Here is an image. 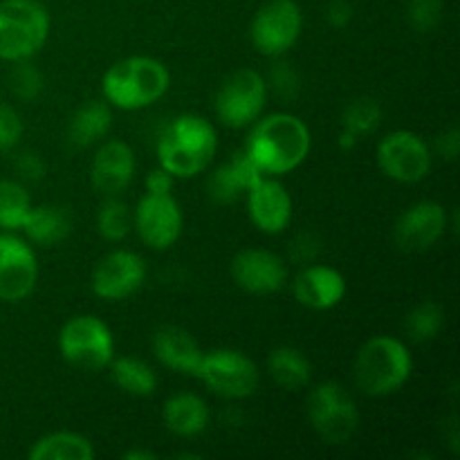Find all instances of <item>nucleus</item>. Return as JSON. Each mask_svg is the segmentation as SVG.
I'll use <instances>...</instances> for the list:
<instances>
[{"label": "nucleus", "mask_w": 460, "mask_h": 460, "mask_svg": "<svg viewBox=\"0 0 460 460\" xmlns=\"http://www.w3.org/2000/svg\"><path fill=\"white\" fill-rule=\"evenodd\" d=\"M304 31V13L295 0H268L250 25L252 45L259 54L279 58L290 52Z\"/></svg>", "instance_id": "9d476101"}, {"label": "nucleus", "mask_w": 460, "mask_h": 460, "mask_svg": "<svg viewBox=\"0 0 460 460\" xmlns=\"http://www.w3.org/2000/svg\"><path fill=\"white\" fill-rule=\"evenodd\" d=\"M376 160L382 173L394 182L416 184L429 175L434 153L425 137L413 130H394L380 139Z\"/></svg>", "instance_id": "9b49d317"}, {"label": "nucleus", "mask_w": 460, "mask_h": 460, "mask_svg": "<svg viewBox=\"0 0 460 460\" xmlns=\"http://www.w3.org/2000/svg\"><path fill=\"white\" fill-rule=\"evenodd\" d=\"M443 0H409L407 18L416 31H431L443 18Z\"/></svg>", "instance_id": "473e14b6"}, {"label": "nucleus", "mask_w": 460, "mask_h": 460, "mask_svg": "<svg viewBox=\"0 0 460 460\" xmlns=\"http://www.w3.org/2000/svg\"><path fill=\"white\" fill-rule=\"evenodd\" d=\"M458 148H460V133H458L456 126L449 130H445V133H440L438 153L445 157V160H449V162L456 160Z\"/></svg>", "instance_id": "4c0bfd02"}, {"label": "nucleus", "mask_w": 460, "mask_h": 460, "mask_svg": "<svg viewBox=\"0 0 460 460\" xmlns=\"http://www.w3.org/2000/svg\"><path fill=\"white\" fill-rule=\"evenodd\" d=\"M25 126L21 115L9 103H0V153H9L21 144Z\"/></svg>", "instance_id": "72a5a7b5"}, {"label": "nucleus", "mask_w": 460, "mask_h": 460, "mask_svg": "<svg viewBox=\"0 0 460 460\" xmlns=\"http://www.w3.org/2000/svg\"><path fill=\"white\" fill-rule=\"evenodd\" d=\"M112 128V106L106 99H90L81 103L67 124V142L76 148L97 146Z\"/></svg>", "instance_id": "5701e85b"}, {"label": "nucleus", "mask_w": 460, "mask_h": 460, "mask_svg": "<svg viewBox=\"0 0 460 460\" xmlns=\"http://www.w3.org/2000/svg\"><path fill=\"white\" fill-rule=\"evenodd\" d=\"M196 377L211 394L227 400L250 398L261 382L259 367L236 349L205 350Z\"/></svg>", "instance_id": "1a4fd4ad"}, {"label": "nucleus", "mask_w": 460, "mask_h": 460, "mask_svg": "<svg viewBox=\"0 0 460 460\" xmlns=\"http://www.w3.org/2000/svg\"><path fill=\"white\" fill-rule=\"evenodd\" d=\"M124 460H155V454L144 452V449H130L124 454Z\"/></svg>", "instance_id": "ea45409f"}, {"label": "nucleus", "mask_w": 460, "mask_h": 460, "mask_svg": "<svg viewBox=\"0 0 460 460\" xmlns=\"http://www.w3.org/2000/svg\"><path fill=\"white\" fill-rule=\"evenodd\" d=\"M209 407L196 394H175L162 407V422L166 431L178 438H196L209 427Z\"/></svg>", "instance_id": "4be33fe9"}, {"label": "nucleus", "mask_w": 460, "mask_h": 460, "mask_svg": "<svg viewBox=\"0 0 460 460\" xmlns=\"http://www.w3.org/2000/svg\"><path fill=\"white\" fill-rule=\"evenodd\" d=\"M39 261L34 247L16 232H0V301L21 304L34 292Z\"/></svg>", "instance_id": "ddd939ff"}, {"label": "nucleus", "mask_w": 460, "mask_h": 460, "mask_svg": "<svg viewBox=\"0 0 460 460\" xmlns=\"http://www.w3.org/2000/svg\"><path fill=\"white\" fill-rule=\"evenodd\" d=\"M268 373L274 385L286 391H301L313 382V364L295 346H277L270 350Z\"/></svg>", "instance_id": "393cba45"}, {"label": "nucleus", "mask_w": 460, "mask_h": 460, "mask_svg": "<svg viewBox=\"0 0 460 460\" xmlns=\"http://www.w3.org/2000/svg\"><path fill=\"white\" fill-rule=\"evenodd\" d=\"M13 166H16V173H18V180H21L22 184H36L40 182V180L45 178V162L43 157L39 155V153L34 151H22L18 153L16 162H13Z\"/></svg>", "instance_id": "f704fd0d"}, {"label": "nucleus", "mask_w": 460, "mask_h": 460, "mask_svg": "<svg viewBox=\"0 0 460 460\" xmlns=\"http://www.w3.org/2000/svg\"><path fill=\"white\" fill-rule=\"evenodd\" d=\"M137 171L133 148L121 139H103L90 164V182L103 198L121 196L130 187Z\"/></svg>", "instance_id": "a211bd4d"}, {"label": "nucleus", "mask_w": 460, "mask_h": 460, "mask_svg": "<svg viewBox=\"0 0 460 460\" xmlns=\"http://www.w3.org/2000/svg\"><path fill=\"white\" fill-rule=\"evenodd\" d=\"M308 422L326 445H346L359 429V409L340 382H319L308 395Z\"/></svg>", "instance_id": "423d86ee"}, {"label": "nucleus", "mask_w": 460, "mask_h": 460, "mask_svg": "<svg viewBox=\"0 0 460 460\" xmlns=\"http://www.w3.org/2000/svg\"><path fill=\"white\" fill-rule=\"evenodd\" d=\"M413 358L398 337L376 335L364 341L353 359L355 385L371 398L394 395L411 380Z\"/></svg>", "instance_id": "20e7f679"}, {"label": "nucleus", "mask_w": 460, "mask_h": 460, "mask_svg": "<svg viewBox=\"0 0 460 460\" xmlns=\"http://www.w3.org/2000/svg\"><path fill=\"white\" fill-rule=\"evenodd\" d=\"M268 106V81L252 67L232 72L216 93L214 111L227 128H250Z\"/></svg>", "instance_id": "6e6552de"}, {"label": "nucleus", "mask_w": 460, "mask_h": 460, "mask_svg": "<svg viewBox=\"0 0 460 460\" xmlns=\"http://www.w3.org/2000/svg\"><path fill=\"white\" fill-rule=\"evenodd\" d=\"M171 85V72L160 58L128 57L112 63L102 79L103 99L119 111H142L160 102Z\"/></svg>", "instance_id": "7ed1b4c3"}, {"label": "nucleus", "mask_w": 460, "mask_h": 460, "mask_svg": "<svg viewBox=\"0 0 460 460\" xmlns=\"http://www.w3.org/2000/svg\"><path fill=\"white\" fill-rule=\"evenodd\" d=\"M218 151V133L207 117L184 112L175 117L157 137V166L175 180L193 178L207 171Z\"/></svg>", "instance_id": "f03ea898"}, {"label": "nucleus", "mask_w": 460, "mask_h": 460, "mask_svg": "<svg viewBox=\"0 0 460 460\" xmlns=\"http://www.w3.org/2000/svg\"><path fill=\"white\" fill-rule=\"evenodd\" d=\"M21 232L36 247H57L72 232V216L61 205H31Z\"/></svg>", "instance_id": "b1692460"}, {"label": "nucleus", "mask_w": 460, "mask_h": 460, "mask_svg": "<svg viewBox=\"0 0 460 460\" xmlns=\"http://www.w3.org/2000/svg\"><path fill=\"white\" fill-rule=\"evenodd\" d=\"M292 292L304 308L323 313L337 308L344 301L349 283L340 270L323 263H310L295 277Z\"/></svg>", "instance_id": "6ab92c4d"}, {"label": "nucleus", "mask_w": 460, "mask_h": 460, "mask_svg": "<svg viewBox=\"0 0 460 460\" xmlns=\"http://www.w3.org/2000/svg\"><path fill=\"white\" fill-rule=\"evenodd\" d=\"M97 232L108 243L124 241L133 232V209L119 196L106 198L97 211Z\"/></svg>", "instance_id": "c85d7f7f"}, {"label": "nucleus", "mask_w": 460, "mask_h": 460, "mask_svg": "<svg viewBox=\"0 0 460 460\" xmlns=\"http://www.w3.org/2000/svg\"><path fill=\"white\" fill-rule=\"evenodd\" d=\"M146 274L148 270L142 256L130 250H112L94 265L90 288H93L94 296L108 301V304H115V301H124L142 290Z\"/></svg>", "instance_id": "4468645a"}, {"label": "nucleus", "mask_w": 460, "mask_h": 460, "mask_svg": "<svg viewBox=\"0 0 460 460\" xmlns=\"http://www.w3.org/2000/svg\"><path fill=\"white\" fill-rule=\"evenodd\" d=\"M31 205L30 191L21 180H0V232H21Z\"/></svg>", "instance_id": "cd10ccee"}, {"label": "nucleus", "mask_w": 460, "mask_h": 460, "mask_svg": "<svg viewBox=\"0 0 460 460\" xmlns=\"http://www.w3.org/2000/svg\"><path fill=\"white\" fill-rule=\"evenodd\" d=\"M49 12L39 0H0V61L34 58L49 39Z\"/></svg>", "instance_id": "39448f33"}, {"label": "nucleus", "mask_w": 460, "mask_h": 460, "mask_svg": "<svg viewBox=\"0 0 460 460\" xmlns=\"http://www.w3.org/2000/svg\"><path fill=\"white\" fill-rule=\"evenodd\" d=\"M299 79H296V72L290 70L288 67V63H277L272 70V76H270V84L272 88H277L279 94H283V97H290V94H295L296 90H299Z\"/></svg>", "instance_id": "c9c22d12"}, {"label": "nucleus", "mask_w": 460, "mask_h": 460, "mask_svg": "<svg viewBox=\"0 0 460 460\" xmlns=\"http://www.w3.org/2000/svg\"><path fill=\"white\" fill-rule=\"evenodd\" d=\"M232 279L247 295H274L288 283V265L277 252L247 247L234 256Z\"/></svg>", "instance_id": "dca6fc26"}, {"label": "nucleus", "mask_w": 460, "mask_h": 460, "mask_svg": "<svg viewBox=\"0 0 460 460\" xmlns=\"http://www.w3.org/2000/svg\"><path fill=\"white\" fill-rule=\"evenodd\" d=\"M45 88L43 72L31 63V58H22V61H13L12 70H9V90L21 102H34L40 97Z\"/></svg>", "instance_id": "2f4dec72"}, {"label": "nucleus", "mask_w": 460, "mask_h": 460, "mask_svg": "<svg viewBox=\"0 0 460 460\" xmlns=\"http://www.w3.org/2000/svg\"><path fill=\"white\" fill-rule=\"evenodd\" d=\"M445 323V308L434 299L420 301L416 308H411V313L404 319V328H407V335L411 337L418 344H425L438 337V332L443 331Z\"/></svg>", "instance_id": "c756f323"}, {"label": "nucleus", "mask_w": 460, "mask_h": 460, "mask_svg": "<svg viewBox=\"0 0 460 460\" xmlns=\"http://www.w3.org/2000/svg\"><path fill=\"white\" fill-rule=\"evenodd\" d=\"M184 227V214L173 193H146L133 209V229L139 241L155 252H164L178 243Z\"/></svg>", "instance_id": "f8f14e48"}, {"label": "nucleus", "mask_w": 460, "mask_h": 460, "mask_svg": "<svg viewBox=\"0 0 460 460\" xmlns=\"http://www.w3.org/2000/svg\"><path fill=\"white\" fill-rule=\"evenodd\" d=\"M449 216L440 202L418 200L400 214L394 241L404 252H427L447 234Z\"/></svg>", "instance_id": "2eb2a0df"}, {"label": "nucleus", "mask_w": 460, "mask_h": 460, "mask_svg": "<svg viewBox=\"0 0 460 460\" xmlns=\"http://www.w3.org/2000/svg\"><path fill=\"white\" fill-rule=\"evenodd\" d=\"M58 353L79 371H102L115 358V337L94 314H76L58 331Z\"/></svg>", "instance_id": "0eeeda50"}, {"label": "nucleus", "mask_w": 460, "mask_h": 460, "mask_svg": "<svg viewBox=\"0 0 460 460\" xmlns=\"http://www.w3.org/2000/svg\"><path fill=\"white\" fill-rule=\"evenodd\" d=\"M382 121V108L376 99H355L349 103V108L341 115V130L349 133L350 137L364 139L367 135L376 133V128Z\"/></svg>", "instance_id": "7c9ffc66"}, {"label": "nucleus", "mask_w": 460, "mask_h": 460, "mask_svg": "<svg viewBox=\"0 0 460 460\" xmlns=\"http://www.w3.org/2000/svg\"><path fill=\"white\" fill-rule=\"evenodd\" d=\"M153 353H155L157 362L169 371L196 377L205 350L193 340L191 332L184 331V328L162 326L153 335Z\"/></svg>", "instance_id": "412c9836"}, {"label": "nucleus", "mask_w": 460, "mask_h": 460, "mask_svg": "<svg viewBox=\"0 0 460 460\" xmlns=\"http://www.w3.org/2000/svg\"><path fill=\"white\" fill-rule=\"evenodd\" d=\"M261 178H265V173L247 155L245 148H241V151L234 153L232 160L225 162L209 175L207 193L218 205H232V202L241 200Z\"/></svg>", "instance_id": "aec40b11"}, {"label": "nucleus", "mask_w": 460, "mask_h": 460, "mask_svg": "<svg viewBox=\"0 0 460 460\" xmlns=\"http://www.w3.org/2000/svg\"><path fill=\"white\" fill-rule=\"evenodd\" d=\"M310 146V128L301 117L290 112H272L265 117L261 115L250 126V135L243 148L265 175L281 178L304 164Z\"/></svg>", "instance_id": "f257e3e1"}, {"label": "nucleus", "mask_w": 460, "mask_h": 460, "mask_svg": "<svg viewBox=\"0 0 460 460\" xmlns=\"http://www.w3.org/2000/svg\"><path fill=\"white\" fill-rule=\"evenodd\" d=\"M108 371H111L112 385L119 391H124L126 395L148 398V395L155 394L157 376L151 364H146L144 359L130 358V355L117 358L115 355L112 362L108 364Z\"/></svg>", "instance_id": "a878e982"}, {"label": "nucleus", "mask_w": 460, "mask_h": 460, "mask_svg": "<svg viewBox=\"0 0 460 460\" xmlns=\"http://www.w3.org/2000/svg\"><path fill=\"white\" fill-rule=\"evenodd\" d=\"M30 460H93L94 447L85 436L75 431H52L31 445Z\"/></svg>", "instance_id": "bb28decb"}, {"label": "nucleus", "mask_w": 460, "mask_h": 460, "mask_svg": "<svg viewBox=\"0 0 460 460\" xmlns=\"http://www.w3.org/2000/svg\"><path fill=\"white\" fill-rule=\"evenodd\" d=\"M353 18V7L346 0H332L328 7V22L332 27H346Z\"/></svg>", "instance_id": "58836bf2"}, {"label": "nucleus", "mask_w": 460, "mask_h": 460, "mask_svg": "<svg viewBox=\"0 0 460 460\" xmlns=\"http://www.w3.org/2000/svg\"><path fill=\"white\" fill-rule=\"evenodd\" d=\"M173 184H175V178L169 173V171L162 169V166L148 171L146 180H144V189H146V193H173Z\"/></svg>", "instance_id": "e433bc0d"}, {"label": "nucleus", "mask_w": 460, "mask_h": 460, "mask_svg": "<svg viewBox=\"0 0 460 460\" xmlns=\"http://www.w3.org/2000/svg\"><path fill=\"white\" fill-rule=\"evenodd\" d=\"M247 214L252 225L268 236L283 234L292 223L295 205L288 189L279 182V178L265 175L250 191L245 193Z\"/></svg>", "instance_id": "f3484780"}]
</instances>
